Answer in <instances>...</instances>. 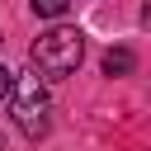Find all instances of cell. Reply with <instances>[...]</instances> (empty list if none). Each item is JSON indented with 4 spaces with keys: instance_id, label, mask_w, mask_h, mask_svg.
Instances as JSON below:
<instances>
[{
    "instance_id": "1",
    "label": "cell",
    "mask_w": 151,
    "mask_h": 151,
    "mask_svg": "<svg viewBox=\"0 0 151 151\" xmlns=\"http://www.w3.org/2000/svg\"><path fill=\"white\" fill-rule=\"evenodd\" d=\"M28 57H33V66H38L42 76L61 80V76H71V71L80 66V57H85V33L71 28V24H57V28L38 33V42H33Z\"/></svg>"
},
{
    "instance_id": "2",
    "label": "cell",
    "mask_w": 151,
    "mask_h": 151,
    "mask_svg": "<svg viewBox=\"0 0 151 151\" xmlns=\"http://www.w3.org/2000/svg\"><path fill=\"white\" fill-rule=\"evenodd\" d=\"M14 90V127L24 137H42L47 132V90L38 85V76H24Z\"/></svg>"
},
{
    "instance_id": "3",
    "label": "cell",
    "mask_w": 151,
    "mask_h": 151,
    "mask_svg": "<svg viewBox=\"0 0 151 151\" xmlns=\"http://www.w3.org/2000/svg\"><path fill=\"white\" fill-rule=\"evenodd\" d=\"M132 66H137V57H132L127 47H109V52H104V76H127Z\"/></svg>"
},
{
    "instance_id": "4",
    "label": "cell",
    "mask_w": 151,
    "mask_h": 151,
    "mask_svg": "<svg viewBox=\"0 0 151 151\" xmlns=\"http://www.w3.org/2000/svg\"><path fill=\"white\" fill-rule=\"evenodd\" d=\"M28 5H33V14H42V19H61L71 0H28Z\"/></svg>"
},
{
    "instance_id": "5",
    "label": "cell",
    "mask_w": 151,
    "mask_h": 151,
    "mask_svg": "<svg viewBox=\"0 0 151 151\" xmlns=\"http://www.w3.org/2000/svg\"><path fill=\"white\" fill-rule=\"evenodd\" d=\"M9 85H14V71H9V66H0V99L9 94Z\"/></svg>"
},
{
    "instance_id": "6",
    "label": "cell",
    "mask_w": 151,
    "mask_h": 151,
    "mask_svg": "<svg viewBox=\"0 0 151 151\" xmlns=\"http://www.w3.org/2000/svg\"><path fill=\"white\" fill-rule=\"evenodd\" d=\"M0 151H5V146H0Z\"/></svg>"
}]
</instances>
